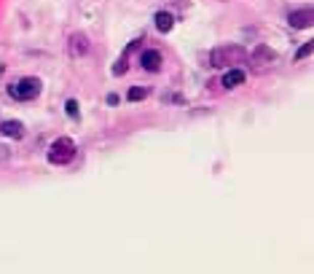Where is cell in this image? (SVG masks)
Wrapping results in <instances>:
<instances>
[{
    "instance_id": "obj_8",
    "label": "cell",
    "mask_w": 314,
    "mask_h": 274,
    "mask_svg": "<svg viewBox=\"0 0 314 274\" xmlns=\"http://www.w3.org/2000/svg\"><path fill=\"white\" fill-rule=\"evenodd\" d=\"M242 83H244V70H239V68H231L223 75V86L226 89H236V86H242Z\"/></svg>"
},
{
    "instance_id": "obj_9",
    "label": "cell",
    "mask_w": 314,
    "mask_h": 274,
    "mask_svg": "<svg viewBox=\"0 0 314 274\" xmlns=\"http://www.w3.org/2000/svg\"><path fill=\"white\" fill-rule=\"evenodd\" d=\"M153 22H156V30H159V33H169V30L175 27V16L169 14V11H159Z\"/></svg>"
},
{
    "instance_id": "obj_3",
    "label": "cell",
    "mask_w": 314,
    "mask_h": 274,
    "mask_svg": "<svg viewBox=\"0 0 314 274\" xmlns=\"http://www.w3.org/2000/svg\"><path fill=\"white\" fill-rule=\"evenodd\" d=\"M73 156H75V143H73L70 137L54 140L51 148H49V162H51L54 167H62V164L73 162Z\"/></svg>"
},
{
    "instance_id": "obj_4",
    "label": "cell",
    "mask_w": 314,
    "mask_h": 274,
    "mask_svg": "<svg viewBox=\"0 0 314 274\" xmlns=\"http://www.w3.org/2000/svg\"><path fill=\"white\" fill-rule=\"evenodd\" d=\"M91 49V43H89V35L86 33H73L70 35V41H68V51L73 59H81V56H86Z\"/></svg>"
},
{
    "instance_id": "obj_10",
    "label": "cell",
    "mask_w": 314,
    "mask_h": 274,
    "mask_svg": "<svg viewBox=\"0 0 314 274\" xmlns=\"http://www.w3.org/2000/svg\"><path fill=\"white\" fill-rule=\"evenodd\" d=\"M274 59H277V54H274L269 46H258V49L253 51V62H255V65H261V62H274Z\"/></svg>"
},
{
    "instance_id": "obj_13",
    "label": "cell",
    "mask_w": 314,
    "mask_h": 274,
    "mask_svg": "<svg viewBox=\"0 0 314 274\" xmlns=\"http://www.w3.org/2000/svg\"><path fill=\"white\" fill-rule=\"evenodd\" d=\"M127 68H129V59H127V54H123L121 59L116 62V68H113V75H123V73H127Z\"/></svg>"
},
{
    "instance_id": "obj_16",
    "label": "cell",
    "mask_w": 314,
    "mask_h": 274,
    "mask_svg": "<svg viewBox=\"0 0 314 274\" xmlns=\"http://www.w3.org/2000/svg\"><path fill=\"white\" fill-rule=\"evenodd\" d=\"M221 3H226V0H221Z\"/></svg>"
},
{
    "instance_id": "obj_15",
    "label": "cell",
    "mask_w": 314,
    "mask_h": 274,
    "mask_svg": "<svg viewBox=\"0 0 314 274\" xmlns=\"http://www.w3.org/2000/svg\"><path fill=\"white\" fill-rule=\"evenodd\" d=\"M6 159H8V148L0 145V162H6Z\"/></svg>"
},
{
    "instance_id": "obj_12",
    "label": "cell",
    "mask_w": 314,
    "mask_h": 274,
    "mask_svg": "<svg viewBox=\"0 0 314 274\" xmlns=\"http://www.w3.org/2000/svg\"><path fill=\"white\" fill-rule=\"evenodd\" d=\"M309 54H314V38H311V41H306V43H303L301 49L296 51V62H298V59H306Z\"/></svg>"
},
{
    "instance_id": "obj_1",
    "label": "cell",
    "mask_w": 314,
    "mask_h": 274,
    "mask_svg": "<svg viewBox=\"0 0 314 274\" xmlns=\"http://www.w3.org/2000/svg\"><path fill=\"white\" fill-rule=\"evenodd\" d=\"M247 59V51L242 46H217L209 54V65L212 68H234V65H242Z\"/></svg>"
},
{
    "instance_id": "obj_7",
    "label": "cell",
    "mask_w": 314,
    "mask_h": 274,
    "mask_svg": "<svg viewBox=\"0 0 314 274\" xmlns=\"http://www.w3.org/2000/svg\"><path fill=\"white\" fill-rule=\"evenodd\" d=\"M0 132H3L6 137L22 140L24 137V124H22V121H3V124H0Z\"/></svg>"
},
{
    "instance_id": "obj_5",
    "label": "cell",
    "mask_w": 314,
    "mask_h": 274,
    "mask_svg": "<svg viewBox=\"0 0 314 274\" xmlns=\"http://www.w3.org/2000/svg\"><path fill=\"white\" fill-rule=\"evenodd\" d=\"M288 22L293 30H306V27H314V6L311 8H298V11L288 14Z\"/></svg>"
},
{
    "instance_id": "obj_6",
    "label": "cell",
    "mask_w": 314,
    "mask_h": 274,
    "mask_svg": "<svg viewBox=\"0 0 314 274\" xmlns=\"http://www.w3.org/2000/svg\"><path fill=\"white\" fill-rule=\"evenodd\" d=\"M140 62H142V68L150 70V73H159V70H161V54H159V51H153V49L142 51Z\"/></svg>"
},
{
    "instance_id": "obj_14",
    "label": "cell",
    "mask_w": 314,
    "mask_h": 274,
    "mask_svg": "<svg viewBox=\"0 0 314 274\" xmlns=\"http://www.w3.org/2000/svg\"><path fill=\"white\" fill-rule=\"evenodd\" d=\"M65 108H68L70 118H78V102H75V100H68V105H65Z\"/></svg>"
},
{
    "instance_id": "obj_11",
    "label": "cell",
    "mask_w": 314,
    "mask_h": 274,
    "mask_svg": "<svg viewBox=\"0 0 314 274\" xmlns=\"http://www.w3.org/2000/svg\"><path fill=\"white\" fill-rule=\"evenodd\" d=\"M145 97H148V89L145 86H135V89H129V94H127L129 102H140V100H145Z\"/></svg>"
},
{
    "instance_id": "obj_2",
    "label": "cell",
    "mask_w": 314,
    "mask_h": 274,
    "mask_svg": "<svg viewBox=\"0 0 314 274\" xmlns=\"http://www.w3.org/2000/svg\"><path fill=\"white\" fill-rule=\"evenodd\" d=\"M41 89H43L41 78H19L8 86V94L19 102H27V100H35L38 94H41Z\"/></svg>"
}]
</instances>
